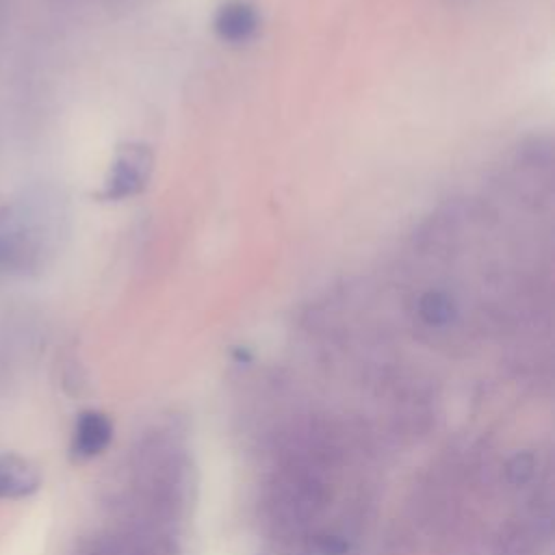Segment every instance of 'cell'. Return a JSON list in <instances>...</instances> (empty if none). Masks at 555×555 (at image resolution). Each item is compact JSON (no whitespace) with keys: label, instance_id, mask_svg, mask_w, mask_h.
<instances>
[{"label":"cell","instance_id":"obj_4","mask_svg":"<svg viewBox=\"0 0 555 555\" xmlns=\"http://www.w3.org/2000/svg\"><path fill=\"white\" fill-rule=\"evenodd\" d=\"M215 28L219 37L225 41H232V43L245 41L258 28V13L254 7L245 2H230L219 11Z\"/></svg>","mask_w":555,"mask_h":555},{"label":"cell","instance_id":"obj_2","mask_svg":"<svg viewBox=\"0 0 555 555\" xmlns=\"http://www.w3.org/2000/svg\"><path fill=\"white\" fill-rule=\"evenodd\" d=\"M41 488L39 468L24 455L0 453V501H17L35 494Z\"/></svg>","mask_w":555,"mask_h":555},{"label":"cell","instance_id":"obj_7","mask_svg":"<svg viewBox=\"0 0 555 555\" xmlns=\"http://www.w3.org/2000/svg\"><path fill=\"white\" fill-rule=\"evenodd\" d=\"M319 546L325 555H343L347 551V542L338 535H325L319 540Z\"/></svg>","mask_w":555,"mask_h":555},{"label":"cell","instance_id":"obj_6","mask_svg":"<svg viewBox=\"0 0 555 555\" xmlns=\"http://www.w3.org/2000/svg\"><path fill=\"white\" fill-rule=\"evenodd\" d=\"M535 470V455L531 451H518L509 457L505 473L514 486H525Z\"/></svg>","mask_w":555,"mask_h":555},{"label":"cell","instance_id":"obj_5","mask_svg":"<svg viewBox=\"0 0 555 555\" xmlns=\"http://www.w3.org/2000/svg\"><path fill=\"white\" fill-rule=\"evenodd\" d=\"M418 314L429 325H447L455 317V306L447 293L429 291L418 301Z\"/></svg>","mask_w":555,"mask_h":555},{"label":"cell","instance_id":"obj_1","mask_svg":"<svg viewBox=\"0 0 555 555\" xmlns=\"http://www.w3.org/2000/svg\"><path fill=\"white\" fill-rule=\"evenodd\" d=\"M147 169H150L147 152L141 145L124 147L119 152L117 160L113 163L111 173L104 180V186L98 193V197H102V199H121V197H128V195L137 193L143 186L145 178H147Z\"/></svg>","mask_w":555,"mask_h":555},{"label":"cell","instance_id":"obj_3","mask_svg":"<svg viewBox=\"0 0 555 555\" xmlns=\"http://www.w3.org/2000/svg\"><path fill=\"white\" fill-rule=\"evenodd\" d=\"M113 438V423L106 414L98 410H85L76 418L74 438H72V453L76 457H95L100 455Z\"/></svg>","mask_w":555,"mask_h":555}]
</instances>
